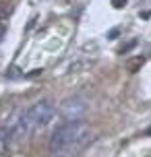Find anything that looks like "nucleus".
Segmentation results:
<instances>
[{
  "instance_id": "423d86ee",
  "label": "nucleus",
  "mask_w": 151,
  "mask_h": 157,
  "mask_svg": "<svg viewBox=\"0 0 151 157\" xmlns=\"http://www.w3.org/2000/svg\"><path fill=\"white\" fill-rule=\"evenodd\" d=\"M128 0H112V4H114V8H122L124 4H126Z\"/></svg>"
},
{
  "instance_id": "7ed1b4c3",
  "label": "nucleus",
  "mask_w": 151,
  "mask_h": 157,
  "mask_svg": "<svg viewBox=\"0 0 151 157\" xmlns=\"http://www.w3.org/2000/svg\"><path fill=\"white\" fill-rule=\"evenodd\" d=\"M87 112V103L79 99V97H68L64 99L62 105H60V114L66 118V122H72V120H81Z\"/></svg>"
},
{
  "instance_id": "39448f33",
  "label": "nucleus",
  "mask_w": 151,
  "mask_h": 157,
  "mask_svg": "<svg viewBox=\"0 0 151 157\" xmlns=\"http://www.w3.org/2000/svg\"><path fill=\"white\" fill-rule=\"evenodd\" d=\"M8 147H10V132H8V128L0 126V157L8 153Z\"/></svg>"
},
{
  "instance_id": "20e7f679",
  "label": "nucleus",
  "mask_w": 151,
  "mask_h": 157,
  "mask_svg": "<svg viewBox=\"0 0 151 157\" xmlns=\"http://www.w3.org/2000/svg\"><path fill=\"white\" fill-rule=\"evenodd\" d=\"M33 130L31 122H29V116H27V112H23V114H19V118H17L15 122H13V126L8 128V132H10V136H15V139H23V136H27V134Z\"/></svg>"
},
{
  "instance_id": "f03ea898",
  "label": "nucleus",
  "mask_w": 151,
  "mask_h": 157,
  "mask_svg": "<svg viewBox=\"0 0 151 157\" xmlns=\"http://www.w3.org/2000/svg\"><path fill=\"white\" fill-rule=\"evenodd\" d=\"M54 112L56 110L52 105V101H37L27 110V116H29V122H31L33 128H40V126L44 128V126H48L52 122Z\"/></svg>"
},
{
  "instance_id": "0eeeda50",
  "label": "nucleus",
  "mask_w": 151,
  "mask_h": 157,
  "mask_svg": "<svg viewBox=\"0 0 151 157\" xmlns=\"http://www.w3.org/2000/svg\"><path fill=\"white\" fill-rule=\"evenodd\" d=\"M2 37H4V27H0V41H2Z\"/></svg>"
},
{
  "instance_id": "f257e3e1",
  "label": "nucleus",
  "mask_w": 151,
  "mask_h": 157,
  "mask_svg": "<svg viewBox=\"0 0 151 157\" xmlns=\"http://www.w3.org/2000/svg\"><path fill=\"white\" fill-rule=\"evenodd\" d=\"M93 139V132L83 120L64 122L50 136V151L54 155H75L87 147Z\"/></svg>"
}]
</instances>
